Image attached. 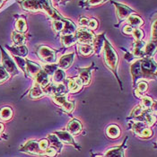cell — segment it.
<instances>
[{
	"instance_id": "40",
	"label": "cell",
	"mask_w": 157,
	"mask_h": 157,
	"mask_svg": "<svg viewBox=\"0 0 157 157\" xmlns=\"http://www.w3.org/2000/svg\"><path fill=\"white\" fill-rule=\"evenodd\" d=\"M13 60L15 62V64L24 71V73L26 75V59H24V58L21 57H16L13 56Z\"/></svg>"
},
{
	"instance_id": "18",
	"label": "cell",
	"mask_w": 157,
	"mask_h": 157,
	"mask_svg": "<svg viewBox=\"0 0 157 157\" xmlns=\"http://www.w3.org/2000/svg\"><path fill=\"white\" fill-rule=\"evenodd\" d=\"M127 23H128V25L131 26L133 29H137V28H140L144 24V21L136 13H133V14H130L127 18Z\"/></svg>"
},
{
	"instance_id": "9",
	"label": "cell",
	"mask_w": 157,
	"mask_h": 157,
	"mask_svg": "<svg viewBox=\"0 0 157 157\" xmlns=\"http://www.w3.org/2000/svg\"><path fill=\"white\" fill-rule=\"evenodd\" d=\"M135 120H136L137 121L144 122L148 127L153 126L155 123V121H156L155 114H154L151 109H144L143 112L138 117L135 118Z\"/></svg>"
},
{
	"instance_id": "22",
	"label": "cell",
	"mask_w": 157,
	"mask_h": 157,
	"mask_svg": "<svg viewBox=\"0 0 157 157\" xmlns=\"http://www.w3.org/2000/svg\"><path fill=\"white\" fill-rule=\"evenodd\" d=\"M76 31V25L73 23L69 19H65L64 21V28L61 32L60 35H66V34H74Z\"/></svg>"
},
{
	"instance_id": "43",
	"label": "cell",
	"mask_w": 157,
	"mask_h": 157,
	"mask_svg": "<svg viewBox=\"0 0 157 157\" xmlns=\"http://www.w3.org/2000/svg\"><path fill=\"white\" fill-rule=\"evenodd\" d=\"M131 34L133 35V37L135 38L136 40H142V39H143V37H144V33H143V31L140 30L139 28L134 29Z\"/></svg>"
},
{
	"instance_id": "37",
	"label": "cell",
	"mask_w": 157,
	"mask_h": 157,
	"mask_svg": "<svg viewBox=\"0 0 157 157\" xmlns=\"http://www.w3.org/2000/svg\"><path fill=\"white\" fill-rule=\"evenodd\" d=\"M66 18H63L61 20H53L52 22V28L57 33H61L63 28H64V21Z\"/></svg>"
},
{
	"instance_id": "23",
	"label": "cell",
	"mask_w": 157,
	"mask_h": 157,
	"mask_svg": "<svg viewBox=\"0 0 157 157\" xmlns=\"http://www.w3.org/2000/svg\"><path fill=\"white\" fill-rule=\"evenodd\" d=\"M47 139L48 140L49 145H51L52 147H54L58 151V153L59 154L61 152V150H62V147H63V143L59 140V138L55 134L53 133L48 134Z\"/></svg>"
},
{
	"instance_id": "14",
	"label": "cell",
	"mask_w": 157,
	"mask_h": 157,
	"mask_svg": "<svg viewBox=\"0 0 157 157\" xmlns=\"http://www.w3.org/2000/svg\"><path fill=\"white\" fill-rule=\"evenodd\" d=\"M82 86H83V83L79 77L67 79V87H68L69 92L72 94H75V93L79 92L82 89Z\"/></svg>"
},
{
	"instance_id": "31",
	"label": "cell",
	"mask_w": 157,
	"mask_h": 157,
	"mask_svg": "<svg viewBox=\"0 0 157 157\" xmlns=\"http://www.w3.org/2000/svg\"><path fill=\"white\" fill-rule=\"evenodd\" d=\"M13 117V109L10 107H3L0 109V121H8L12 119Z\"/></svg>"
},
{
	"instance_id": "16",
	"label": "cell",
	"mask_w": 157,
	"mask_h": 157,
	"mask_svg": "<svg viewBox=\"0 0 157 157\" xmlns=\"http://www.w3.org/2000/svg\"><path fill=\"white\" fill-rule=\"evenodd\" d=\"M82 129H83V126H82L81 122L77 120H75V119L70 121L67 127V131L69 132L72 136L78 135L82 131Z\"/></svg>"
},
{
	"instance_id": "7",
	"label": "cell",
	"mask_w": 157,
	"mask_h": 157,
	"mask_svg": "<svg viewBox=\"0 0 157 157\" xmlns=\"http://www.w3.org/2000/svg\"><path fill=\"white\" fill-rule=\"evenodd\" d=\"M22 8L29 12H44L41 0H22L19 2Z\"/></svg>"
},
{
	"instance_id": "25",
	"label": "cell",
	"mask_w": 157,
	"mask_h": 157,
	"mask_svg": "<svg viewBox=\"0 0 157 157\" xmlns=\"http://www.w3.org/2000/svg\"><path fill=\"white\" fill-rule=\"evenodd\" d=\"M60 40L62 44L66 47H71L76 43V38L74 34H66V35H60Z\"/></svg>"
},
{
	"instance_id": "10",
	"label": "cell",
	"mask_w": 157,
	"mask_h": 157,
	"mask_svg": "<svg viewBox=\"0 0 157 157\" xmlns=\"http://www.w3.org/2000/svg\"><path fill=\"white\" fill-rule=\"evenodd\" d=\"M94 65L92 64L91 67H85V68H77L78 74H79V78L82 80L83 85L87 86L90 85L91 79H92V69L94 68Z\"/></svg>"
},
{
	"instance_id": "54",
	"label": "cell",
	"mask_w": 157,
	"mask_h": 157,
	"mask_svg": "<svg viewBox=\"0 0 157 157\" xmlns=\"http://www.w3.org/2000/svg\"><path fill=\"white\" fill-rule=\"evenodd\" d=\"M3 130H4V125L0 122V136H1V134L3 132Z\"/></svg>"
},
{
	"instance_id": "52",
	"label": "cell",
	"mask_w": 157,
	"mask_h": 157,
	"mask_svg": "<svg viewBox=\"0 0 157 157\" xmlns=\"http://www.w3.org/2000/svg\"><path fill=\"white\" fill-rule=\"evenodd\" d=\"M133 28L131 27V26H129V25H126L124 28H123V33H125V34H131L132 33V32H133Z\"/></svg>"
},
{
	"instance_id": "56",
	"label": "cell",
	"mask_w": 157,
	"mask_h": 157,
	"mask_svg": "<svg viewBox=\"0 0 157 157\" xmlns=\"http://www.w3.org/2000/svg\"><path fill=\"white\" fill-rule=\"evenodd\" d=\"M95 157H103V156H101V155H95Z\"/></svg>"
},
{
	"instance_id": "24",
	"label": "cell",
	"mask_w": 157,
	"mask_h": 157,
	"mask_svg": "<svg viewBox=\"0 0 157 157\" xmlns=\"http://www.w3.org/2000/svg\"><path fill=\"white\" fill-rule=\"evenodd\" d=\"M9 49V51L13 54V56L16 57H25L28 53V49L24 46V45H21V46H13V47H7Z\"/></svg>"
},
{
	"instance_id": "15",
	"label": "cell",
	"mask_w": 157,
	"mask_h": 157,
	"mask_svg": "<svg viewBox=\"0 0 157 157\" xmlns=\"http://www.w3.org/2000/svg\"><path fill=\"white\" fill-rule=\"evenodd\" d=\"M33 79H34L35 83L40 85L42 89H44L46 86H48V85L51 83V82L49 81L48 75L46 73L44 72L42 69H41V70L33 77Z\"/></svg>"
},
{
	"instance_id": "55",
	"label": "cell",
	"mask_w": 157,
	"mask_h": 157,
	"mask_svg": "<svg viewBox=\"0 0 157 157\" xmlns=\"http://www.w3.org/2000/svg\"><path fill=\"white\" fill-rule=\"evenodd\" d=\"M4 2H5V0H0V7L2 6V5H3Z\"/></svg>"
},
{
	"instance_id": "45",
	"label": "cell",
	"mask_w": 157,
	"mask_h": 157,
	"mask_svg": "<svg viewBox=\"0 0 157 157\" xmlns=\"http://www.w3.org/2000/svg\"><path fill=\"white\" fill-rule=\"evenodd\" d=\"M57 155H58V151L52 146H48V148L44 151V155L48 157H56Z\"/></svg>"
},
{
	"instance_id": "8",
	"label": "cell",
	"mask_w": 157,
	"mask_h": 157,
	"mask_svg": "<svg viewBox=\"0 0 157 157\" xmlns=\"http://www.w3.org/2000/svg\"><path fill=\"white\" fill-rule=\"evenodd\" d=\"M112 4L115 6L116 10H117V16L118 19L120 21H122L124 19H127L130 14L132 13H136L133 9H131L130 7H128V6H125L123 4H120V3H115L112 2Z\"/></svg>"
},
{
	"instance_id": "5",
	"label": "cell",
	"mask_w": 157,
	"mask_h": 157,
	"mask_svg": "<svg viewBox=\"0 0 157 157\" xmlns=\"http://www.w3.org/2000/svg\"><path fill=\"white\" fill-rule=\"evenodd\" d=\"M37 54L39 58L47 64H55L57 61V51L48 46H40Z\"/></svg>"
},
{
	"instance_id": "6",
	"label": "cell",
	"mask_w": 157,
	"mask_h": 157,
	"mask_svg": "<svg viewBox=\"0 0 157 157\" xmlns=\"http://www.w3.org/2000/svg\"><path fill=\"white\" fill-rule=\"evenodd\" d=\"M20 151L33 155H44V152L40 149L39 145V141L37 140H30L26 142L20 148Z\"/></svg>"
},
{
	"instance_id": "41",
	"label": "cell",
	"mask_w": 157,
	"mask_h": 157,
	"mask_svg": "<svg viewBox=\"0 0 157 157\" xmlns=\"http://www.w3.org/2000/svg\"><path fill=\"white\" fill-rule=\"evenodd\" d=\"M10 77V75L6 70V68L0 64V85L7 81Z\"/></svg>"
},
{
	"instance_id": "35",
	"label": "cell",
	"mask_w": 157,
	"mask_h": 157,
	"mask_svg": "<svg viewBox=\"0 0 157 157\" xmlns=\"http://www.w3.org/2000/svg\"><path fill=\"white\" fill-rule=\"evenodd\" d=\"M15 31L18 33H24L27 31V24L24 17H20L15 23Z\"/></svg>"
},
{
	"instance_id": "3",
	"label": "cell",
	"mask_w": 157,
	"mask_h": 157,
	"mask_svg": "<svg viewBox=\"0 0 157 157\" xmlns=\"http://www.w3.org/2000/svg\"><path fill=\"white\" fill-rule=\"evenodd\" d=\"M75 36L76 38V43L78 44H89L93 45L95 35L90 29H87L85 27H81L79 29H76L75 33Z\"/></svg>"
},
{
	"instance_id": "34",
	"label": "cell",
	"mask_w": 157,
	"mask_h": 157,
	"mask_svg": "<svg viewBox=\"0 0 157 157\" xmlns=\"http://www.w3.org/2000/svg\"><path fill=\"white\" fill-rule=\"evenodd\" d=\"M147 89H148L147 83L145 81H139L136 85V96L142 98L144 96V94L147 91Z\"/></svg>"
},
{
	"instance_id": "20",
	"label": "cell",
	"mask_w": 157,
	"mask_h": 157,
	"mask_svg": "<svg viewBox=\"0 0 157 157\" xmlns=\"http://www.w3.org/2000/svg\"><path fill=\"white\" fill-rule=\"evenodd\" d=\"M105 33H103L102 34H100L98 36H95L94 43H93V47H94V51L96 55H100V53L101 52V48L103 47L104 44V40H105Z\"/></svg>"
},
{
	"instance_id": "36",
	"label": "cell",
	"mask_w": 157,
	"mask_h": 157,
	"mask_svg": "<svg viewBox=\"0 0 157 157\" xmlns=\"http://www.w3.org/2000/svg\"><path fill=\"white\" fill-rule=\"evenodd\" d=\"M154 104V101L151 97L149 96H144L142 97V101H141V107L143 109H152Z\"/></svg>"
},
{
	"instance_id": "11",
	"label": "cell",
	"mask_w": 157,
	"mask_h": 157,
	"mask_svg": "<svg viewBox=\"0 0 157 157\" xmlns=\"http://www.w3.org/2000/svg\"><path fill=\"white\" fill-rule=\"evenodd\" d=\"M55 135L59 138V140H60L62 143H65V144H68V145H72L74 146H75L76 148H80L78 145H76V143L75 142V140H74V137H73V136L71 134L69 133V132H67V130H61V131H57V132H55Z\"/></svg>"
},
{
	"instance_id": "2",
	"label": "cell",
	"mask_w": 157,
	"mask_h": 157,
	"mask_svg": "<svg viewBox=\"0 0 157 157\" xmlns=\"http://www.w3.org/2000/svg\"><path fill=\"white\" fill-rule=\"evenodd\" d=\"M140 68L142 77L145 79H155L156 77V63L152 58L144 57L140 59Z\"/></svg>"
},
{
	"instance_id": "30",
	"label": "cell",
	"mask_w": 157,
	"mask_h": 157,
	"mask_svg": "<svg viewBox=\"0 0 157 157\" xmlns=\"http://www.w3.org/2000/svg\"><path fill=\"white\" fill-rule=\"evenodd\" d=\"M45 95L42 88L38 85V84H34L33 87L32 88L31 92H30V97L32 99H39V98H41Z\"/></svg>"
},
{
	"instance_id": "53",
	"label": "cell",
	"mask_w": 157,
	"mask_h": 157,
	"mask_svg": "<svg viewBox=\"0 0 157 157\" xmlns=\"http://www.w3.org/2000/svg\"><path fill=\"white\" fill-rule=\"evenodd\" d=\"M53 1L57 2L58 4H62V3H67V2H69L70 0H53Z\"/></svg>"
},
{
	"instance_id": "4",
	"label": "cell",
	"mask_w": 157,
	"mask_h": 157,
	"mask_svg": "<svg viewBox=\"0 0 157 157\" xmlns=\"http://www.w3.org/2000/svg\"><path fill=\"white\" fill-rule=\"evenodd\" d=\"M0 49H1V55H2V66L6 68V70L8 72L10 75H18L19 70L17 68V66L14 60L1 46H0Z\"/></svg>"
},
{
	"instance_id": "13",
	"label": "cell",
	"mask_w": 157,
	"mask_h": 157,
	"mask_svg": "<svg viewBox=\"0 0 157 157\" xmlns=\"http://www.w3.org/2000/svg\"><path fill=\"white\" fill-rule=\"evenodd\" d=\"M130 72L132 75V79H133L134 85H136V82L143 78L142 77V73H141V68H140V59L136 60L133 64L131 65V68H130Z\"/></svg>"
},
{
	"instance_id": "28",
	"label": "cell",
	"mask_w": 157,
	"mask_h": 157,
	"mask_svg": "<svg viewBox=\"0 0 157 157\" xmlns=\"http://www.w3.org/2000/svg\"><path fill=\"white\" fill-rule=\"evenodd\" d=\"M106 134L109 138H118L121 136V128L117 125H109L106 128Z\"/></svg>"
},
{
	"instance_id": "1",
	"label": "cell",
	"mask_w": 157,
	"mask_h": 157,
	"mask_svg": "<svg viewBox=\"0 0 157 157\" xmlns=\"http://www.w3.org/2000/svg\"><path fill=\"white\" fill-rule=\"evenodd\" d=\"M103 59L105 62V65L107 67L113 72L116 75L117 79L120 81V78L117 75V68H118V63H119V56L116 50L111 46V44L105 39L104 44H103Z\"/></svg>"
},
{
	"instance_id": "38",
	"label": "cell",
	"mask_w": 157,
	"mask_h": 157,
	"mask_svg": "<svg viewBox=\"0 0 157 157\" xmlns=\"http://www.w3.org/2000/svg\"><path fill=\"white\" fill-rule=\"evenodd\" d=\"M58 68H59V66L57 64H48L42 67V70L49 76V75H53V74Z\"/></svg>"
},
{
	"instance_id": "48",
	"label": "cell",
	"mask_w": 157,
	"mask_h": 157,
	"mask_svg": "<svg viewBox=\"0 0 157 157\" xmlns=\"http://www.w3.org/2000/svg\"><path fill=\"white\" fill-rule=\"evenodd\" d=\"M153 135V131L149 128V127H147L146 128H145L143 130V132L141 133L139 137H142V138H150Z\"/></svg>"
},
{
	"instance_id": "39",
	"label": "cell",
	"mask_w": 157,
	"mask_h": 157,
	"mask_svg": "<svg viewBox=\"0 0 157 157\" xmlns=\"http://www.w3.org/2000/svg\"><path fill=\"white\" fill-rule=\"evenodd\" d=\"M52 99H53V101L61 106L62 104H64L67 101V97L66 95V94H56V95H52Z\"/></svg>"
},
{
	"instance_id": "27",
	"label": "cell",
	"mask_w": 157,
	"mask_h": 157,
	"mask_svg": "<svg viewBox=\"0 0 157 157\" xmlns=\"http://www.w3.org/2000/svg\"><path fill=\"white\" fill-rule=\"evenodd\" d=\"M12 39L13 43L15 44V46H21L24 45L26 42V37L24 33H18L16 31L13 32L12 33Z\"/></svg>"
},
{
	"instance_id": "49",
	"label": "cell",
	"mask_w": 157,
	"mask_h": 157,
	"mask_svg": "<svg viewBox=\"0 0 157 157\" xmlns=\"http://www.w3.org/2000/svg\"><path fill=\"white\" fill-rule=\"evenodd\" d=\"M39 145L40 147V149L44 152L48 146H49V143H48V140L46 138V139H41L39 141Z\"/></svg>"
},
{
	"instance_id": "46",
	"label": "cell",
	"mask_w": 157,
	"mask_h": 157,
	"mask_svg": "<svg viewBox=\"0 0 157 157\" xmlns=\"http://www.w3.org/2000/svg\"><path fill=\"white\" fill-rule=\"evenodd\" d=\"M143 108L141 107V105L139 104V105H136L135 108H134V109L132 110V112H131V114H130V118H133V119H135V118H136V117H138L142 112H143Z\"/></svg>"
},
{
	"instance_id": "32",
	"label": "cell",
	"mask_w": 157,
	"mask_h": 157,
	"mask_svg": "<svg viewBox=\"0 0 157 157\" xmlns=\"http://www.w3.org/2000/svg\"><path fill=\"white\" fill-rule=\"evenodd\" d=\"M77 48H78L79 54H81L84 57L90 56L94 52L93 45H89V44H78Z\"/></svg>"
},
{
	"instance_id": "19",
	"label": "cell",
	"mask_w": 157,
	"mask_h": 157,
	"mask_svg": "<svg viewBox=\"0 0 157 157\" xmlns=\"http://www.w3.org/2000/svg\"><path fill=\"white\" fill-rule=\"evenodd\" d=\"M145 43L144 40H136L135 42V47L133 49V55L134 57L137 58V59H142L145 57V52H144V48H145Z\"/></svg>"
},
{
	"instance_id": "47",
	"label": "cell",
	"mask_w": 157,
	"mask_h": 157,
	"mask_svg": "<svg viewBox=\"0 0 157 157\" xmlns=\"http://www.w3.org/2000/svg\"><path fill=\"white\" fill-rule=\"evenodd\" d=\"M98 21H97L96 19H94V18H92V19H89V23H88V25H87V27L91 30V31H94V30H96L97 28H98Z\"/></svg>"
},
{
	"instance_id": "26",
	"label": "cell",
	"mask_w": 157,
	"mask_h": 157,
	"mask_svg": "<svg viewBox=\"0 0 157 157\" xmlns=\"http://www.w3.org/2000/svg\"><path fill=\"white\" fill-rule=\"evenodd\" d=\"M156 51V41L151 40L149 43L145 44L144 52H145V57L147 58H152Z\"/></svg>"
},
{
	"instance_id": "21",
	"label": "cell",
	"mask_w": 157,
	"mask_h": 157,
	"mask_svg": "<svg viewBox=\"0 0 157 157\" xmlns=\"http://www.w3.org/2000/svg\"><path fill=\"white\" fill-rule=\"evenodd\" d=\"M126 140H125V142H126ZM125 142H124V144H125ZM124 144L120 146L109 149L105 153L104 157H124V146H125Z\"/></svg>"
},
{
	"instance_id": "51",
	"label": "cell",
	"mask_w": 157,
	"mask_h": 157,
	"mask_svg": "<svg viewBox=\"0 0 157 157\" xmlns=\"http://www.w3.org/2000/svg\"><path fill=\"white\" fill-rule=\"evenodd\" d=\"M89 23V18H86V17H82L79 19V24L82 26V27H87Z\"/></svg>"
},
{
	"instance_id": "57",
	"label": "cell",
	"mask_w": 157,
	"mask_h": 157,
	"mask_svg": "<svg viewBox=\"0 0 157 157\" xmlns=\"http://www.w3.org/2000/svg\"><path fill=\"white\" fill-rule=\"evenodd\" d=\"M5 1H6V0H5Z\"/></svg>"
},
{
	"instance_id": "17",
	"label": "cell",
	"mask_w": 157,
	"mask_h": 157,
	"mask_svg": "<svg viewBox=\"0 0 157 157\" xmlns=\"http://www.w3.org/2000/svg\"><path fill=\"white\" fill-rule=\"evenodd\" d=\"M41 69H42V67L39 64L26 59V75H27V73H28L29 76L33 78Z\"/></svg>"
},
{
	"instance_id": "44",
	"label": "cell",
	"mask_w": 157,
	"mask_h": 157,
	"mask_svg": "<svg viewBox=\"0 0 157 157\" xmlns=\"http://www.w3.org/2000/svg\"><path fill=\"white\" fill-rule=\"evenodd\" d=\"M108 0H87L85 3V6L88 7H92V6H100L103 3H105Z\"/></svg>"
},
{
	"instance_id": "33",
	"label": "cell",
	"mask_w": 157,
	"mask_h": 157,
	"mask_svg": "<svg viewBox=\"0 0 157 157\" xmlns=\"http://www.w3.org/2000/svg\"><path fill=\"white\" fill-rule=\"evenodd\" d=\"M148 126L145 124L144 122H141V121H134L133 124H132V130L135 133L136 136H140L141 133L143 132V130L146 128Z\"/></svg>"
},
{
	"instance_id": "12",
	"label": "cell",
	"mask_w": 157,
	"mask_h": 157,
	"mask_svg": "<svg viewBox=\"0 0 157 157\" xmlns=\"http://www.w3.org/2000/svg\"><path fill=\"white\" fill-rule=\"evenodd\" d=\"M75 60V54L74 53H68L66 55H63L59 60V68L66 70L67 68H69L73 64V62Z\"/></svg>"
},
{
	"instance_id": "50",
	"label": "cell",
	"mask_w": 157,
	"mask_h": 157,
	"mask_svg": "<svg viewBox=\"0 0 157 157\" xmlns=\"http://www.w3.org/2000/svg\"><path fill=\"white\" fill-rule=\"evenodd\" d=\"M152 40H156V22H154L152 25Z\"/></svg>"
},
{
	"instance_id": "29",
	"label": "cell",
	"mask_w": 157,
	"mask_h": 157,
	"mask_svg": "<svg viewBox=\"0 0 157 157\" xmlns=\"http://www.w3.org/2000/svg\"><path fill=\"white\" fill-rule=\"evenodd\" d=\"M66 80V73L65 70L58 68L55 73L53 74V83L54 84H63V82Z\"/></svg>"
},
{
	"instance_id": "42",
	"label": "cell",
	"mask_w": 157,
	"mask_h": 157,
	"mask_svg": "<svg viewBox=\"0 0 157 157\" xmlns=\"http://www.w3.org/2000/svg\"><path fill=\"white\" fill-rule=\"evenodd\" d=\"M61 108H62L63 110H65L66 112L70 113L73 109H74V108H75V103L72 102V101H67L64 104H62V105H61Z\"/></svg>"
}]
</instances>
